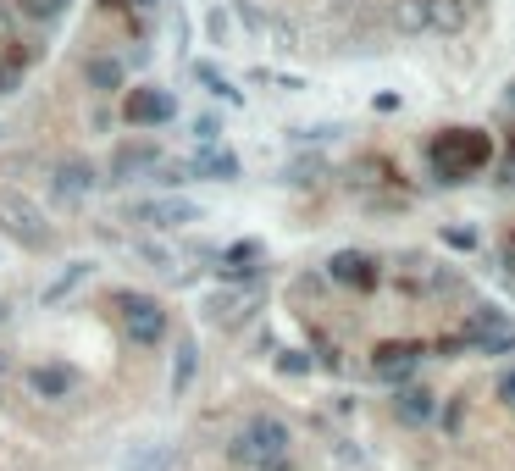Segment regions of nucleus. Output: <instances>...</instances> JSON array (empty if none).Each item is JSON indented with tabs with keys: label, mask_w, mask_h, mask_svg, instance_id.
<instances>
[{
	"label": "nucleus",
	"mask_w": 515,
	"mask_h": 471,
	"mask_svg": "<svg viewBox=\"0 0 515 471\" xmlns=\"http://www.w3.org/2000/svg\"><path fill=\"white\" fill-rule=\"evenodd\" d=\"M416 361H421V344H383L372 372L383 377V383H405V377L416 372Z\"/></svg>",
	"instance_id": "9b49d317"
},
{
	"label": "nucleus",
	"mask_w": 515,
	"mask_h": 471,
	"mask_svg": "<svg viewBox=\"0 0 515 471\" xmlns=\"http://www.w3.org/2000/svg\"><path fill=\"white\" fill-rule=\"evenodd\" d=\"M0 322H6V300H0Z\"/></svg>",
	"instance_id": "c756f323"
},
{
	"label": "nucleus",
	"mask_w": 515,
	"mask_h": 471,
	"mask_svg": "<svg viewBox=\"0 0 515 471\" xmlns=\"http://www.w3.org/2000/svg\"><path fill=\"white\" fill-rule=\"evenodd\" d=\"M156 167H161V150L144 145V139L117 145V161H111V172H117V178H139V172H156Z\"/></svg>",
	"instance_id": "ddd939ff"
},
{
	"label": "nucleus",
	"mask_w": 515,
	"mask_h": 471,
	"mask_svg": "<svg viewBox=\"0 0 515 471\" xmlns=\"http://www.w3.org/2000/svg\"><path fill=\"white\" fill-rule=\"evenodd\" d=\"M499 399H504V405H510V411H515V366H510V372L499 377Z\"/></svg>",
	"instance_id": "bb28decb"
},
{
	"label": "nucleus",
	"mask_w": 515,
	"mask_h": 471,
	"mask_svg": "<svg viewBox=\"0 0 515 471\" xmlns=\"http://www.w3.org/2000/svg\"><path fill=\"white\" fill-rule=\"evenodd\" d=\"M250 261H261V244H233V250L222 255V272H228V278H244Z\"/></svg>",
	"instance_id": "4be33fe9"
},
{
	"label": "nucleus",
	"mask_w": 515,
	"mask_h": 471,
	"mask_svg": "<svg viewBox=\"0 0 515 471\" xmlns=\"http://www.w3.org/2000/svg\"><path fill=\"white\" fill-rule=\"evenodd\" d=\"M482 161H488V139L471 133V128H455V133H444V139L432 145V172H438L444 183H466Z\"/></svg>",
	"instance_id": "f257e3e1"
},
{
	"label": "nucleus",
	"mask_w": 515,
	"mask_h": 471,
	"mask_svg": "<svg viewBox=\"0 0 515 471\" xmlns=\"http://www.w3.org/2000/svg\"><path fill=\"white\" fill-rule=\"evenodd\" d=\"M17 6H23V17H56L67 0H17Z\"/></svg>",
	"instance_id": "393cba45"
},
{
	"label": "nucleus",
	"mask_w": 515,
	"mask_h": 471,
	"mask_svg": "<svg viewBox=\"0 0 515 471\" xmlns=\"http://www.w3.org/2000/svg\"><path fill=\"white\" fill-rule=\"evenodd\" d=\"M327 278L344 283V289H372V283H377V261L366 250H338L333 261H327Z\"/></svg>",
	"instance_id": "1a4fd4ad"
},
{
	"label": "nucleus",
	"mask_w": 515,
	"mask_h": 471,
	"mask_svg": "<svg viewBox=\"0 0 515 471\" xmlns=\"http://www.w3.org/2000/svg\"><path fill=\"white\" fill-rule=\"evenodd\" d=\"M277 366H283L288 377H305V372H311V355H305V350H288V355H283V361H277Z\"/></svg>",
	"instance_id": "a878e982"
},
{
	"label": "nucleus",
	"mask_w": 515,
	"mask_h": 471,
	"mask_svg": "<svg viewBox=\"0 0 515 471\" xmlns=\"http://www.w3.org/2000/svg\"><path fill=\"white\" fill-rule=\"evenodd\" d=\"M128 217L144 222V228H189V222H200L205 211L194 206V200H183V194H156V200H133Z\"/></svg>",
	"instance_id": "20e7f679"
},
{
	"label": "nucleus",
	"mask_w": 515,
	"mask_h": 471,
	"mask_svg": "<svg viewBox=\"0 0 515 471\" xmlns=\"http://www.w3.org/2000/svg\"><path fill=\"white\" fill-rule=\"evenodd\" d=\"M471 23V0H427V34H460Z\"/></svg>",
	"instance_id": "f8f14e48"
},
{
	"label": "nucleus",
	"mask_w": 515,
	"mask_h": 471,
	"mask_svg": "<svg viewBox=\"0 0 515 471\" xmlns=\"http://www.w3.org/2000/svg\"><path fill=\"white\" fill-rule=\"evenodd\" d=\"M84 84L95 89V95H117V89H122V61L89 56V61H84Z\"/></svg>",
	"instance_id": "dca6fc26"
},
{
	"label": "nucleus",
	"mask_w": 515,
	"mask_h": 471,
	"mask_svg": "<svg viewBox=\"0 0 515 471\" xmlns=\"http://www.w3.org/2000/svg\"><path fill=\"white\" fill-rule=\"evenodd\" d=\"M28 388H34L39 399H67L72 388H78V372H72L67 361H45V366L28 372Z\"/></svg>",
	"instance_id": "9d476101"
},
{
	"label": "nucleus",
	"mask_w": 515,
	"mask_h": 471,
	"mask_svg": "<svg viewBox=\"0 0 515 471\" xmlns=\"http://www.w3.org/2000/svg\"><path fill=\"white\" fill-rule=\"evenodd\" d=\"M23 84V61H0V95H17Z\"/></svg>",
	"instance_id": "b1692460"
},
{
	"label": "nucleus",
	"mask_w": 515,
	"mask_h": 471,
	"mask_svg": "<svg viewBox=\"0 0 515 471\" xmlns=\"http://www.w3.org/2000/svg\"><path fill=\"white\" fill-rule=\"evenodd\" d=\"M466 344H477L482 355H510L515 350V322H504V311H477L466 322Z\"/></svg>",
	"instance_id": "423d86ee"
},
{
	"label": "nucleus",
	"mask_w": 515,
	"mask_h": 471,
	"mask_svg": "<svg viewBox=\"0 0 515 471\" xmlns=\"http://www.w3.org/2000/svg\"><path fill=\"white\" fill-rule=\"evenodd\" d=\"M122 471H167V449L161 444H133L128 460H122Z\"/></svg>",
	"instance_id": "aec40b11"
},
{
	"label": "nucleus",
	"mask_w": 515,
	"mask_h": 471,
	"mask_svg": "<svg viewBox=\"0 0 515 471\" xmlns=\"http://www.w3.org/2000/svg\"><path fill=\"white\" fill-rule=\"evenodd\" d=\"M255 305H261V283H239V289H216L211 300H205V322L222 327V333H233V327H244L255 316Z\"/></svg>",
	"instance_id": "7ed1b4c3"
},
{
	"label": "nucleus",
	"mask_w": 515,
	"mask_h": 471,
	"mask_svg": "<svg viewBox=\"0 0 515 471\" xmlns=\"http://www.w3.org/2000/svg\"><path fill=\"white\" fill-rule=\"evenodd\" d=\"M122 327H128L133 344H161L167 311H161V300H150V294H128V300H122Z\"/></svg>",
	"instance_id": "39448f33"
},
{
	"label": "nucleus",
	"mask_w": 515,
	"mask_h": 471,
	"mask_svg": "<svg viewBox=\"0 0 515 471\" xmlns=\"http://www.w3.org/2000/svg\"><path fill=\"white\" fill-rule=\"evenodd\" d=\"M194 78H200V84H205V89H211V95H222V100H228V106H239V100H244V95H239V89H233V84H228V78L216 73L211 61H194Z\"/></svg>",
	"instance_id": "412c9836"
},
{
	"label": "nucleus",
	"mask_w": 515,
	"mask_h": 471,
	"mask_svg": "<svg viewBox=\"0 0 515 471\" xmlns=\"http://www.w3.org/2000/svg\"><path fill=\"white\" fill-rule=\"evenodd\" d=\"M95 167L89 161H78V156H67V161H56L50 167V189H56V200H67V206H78V200H89L95 194Z\"/></svg>",
	"instance_id": "6e6552de"
},
{
	"label": "nucleus",
	"mask_w": 515,
	"mask_h": 471,
	"mask_svg": "<svg viewBox=\"0 0 515 471\" xmlns=\"http://www.w3.org/2000/svg\"><path fill=\"white\" fill-rule=\"evenodd\" d=\"M133 6H144V12H150V6H161V0H133Z\"/></svg>",
	"instance_id": "c85d7f7f"
},
{
	"label": "nucleus",
	"mask_w": 515,
	"mask_h": 471,
	"mask_svg": "<svg viewBox=\"0 0 515 471\" xmlns=\"http://www.w3.org/2000/svg\"><path fill=\"white\" fill-rule=\"evenodd\" d=\"M194 172H205L211 183H239V156H233V150H205V156L194 161Z\"/></svg>",
	"instance_id": "f3484780"
},
{
	"label": "nucleus",
	"mask_w": 515,
	"mask_h": 471,
	"mask_svg": "<svg viewBox=\"0 0 515 471\" xmlns=\"http://www.w3.org/2000/svg\"><path fill=\"white\" fill-rule=\"evenodd\" d=\"M122 111H128V122H133V128H161V122H172V117H178V100H172L167 89H128Z\"/></svg>",
	"instance_id": "0eeeda50"
},
{
	"label": "nucleus",
	"mask_w": 515,
	"mask_h": 471,
	"mask_svg": "<svg viewBox=\"0 0 515 471\" xmlns=\"http://www.w3.org/2000/svg\"><path fill=\"white\" fill-rule=\"evenodd\" d=\"M432 411H438V405H432V394H427V388H399V394H394V416H399L405 427L432 422Z\"/></svg>",
	"instance_id": "2eb2a0df"
},
{
	"label": "nucleus",
	"mask_w": 515,
	"mask_h": 471,
	"mask_svg": "<svg viewBox=\"0 0 515 471\" xmlns=\"http://www.w3.org/2000/svg\"><path fill=\"white\" fill-rule=\"evenodd\" d=\"M133 255H139V261H150L156 272H178V255L161 250V244H150V239H133Z\"/></svg>",
	"instance_id": "5701e85b"
},
{
	"label": "nucleus",
	"mask_w": 515,
	"mask_h": 471,
	"mask_svg": "<svg viewBox=\"0 0 515 471\" xmlns=\"http://www.w3.org/2000/svg\"><path fill=\"white\" fill-rule=\"evenodd\" d=\"M0 233H6V239H17L23 250H45V244H50V228H45V211H39L34 194L0 189Z\"/></svg>",
	"instance_id": "f03ea898"
},
{
	"label": "nucleus",
	"mask_w": 515,
	"mask_h": 471,
	"mask_svg": "<svg viewBox=\"0 0 515 471\" xmlns=\"http://www.w3.org/2000/svg\"><path fill=\"white\" fill-rule=\"evenodd\" d=\"M194 133H200V145H216V139H222V133H216V122H211V117H200V122H194Z\"/></svg>",
	"instance_id": "cd10ccee"
},
{
	"label": "nucleus",
	"mask_w": 515,
	"mask_h": 471,
	"mask_svg": "<svg viewBox=\"0 0 515 471\" xmlns=\"http://www.w3.org/2000/svg\"><path fill=\"white\" fill-rule=\"evenodd\" d=\"M194 366H200V350H194V339H183L178 344V361H172V394H189Z\"/></svg>",
	"instance_id": "a211bd4d"
},
{
	"label": "nucleus",
	"mask_w": 515,
	"mask_h": 471,
	"mask_svg": "<svg viewBox=\"0 0 515 471\" xmlns=\"http://www.w3.org/2000/svg\"><path fill=\"white\" fill-rule=\"evenodd\" d=\"M394 28H399V34H410V39L427 34V0H399V6H394Z\"/></svg>",
	"instance_id": "6ab92c4d"
},
{
	"label": "nucleus",
	"mask_w": 515,
	"mask_h": 471,
	"mask_svg": "<svg viewBox=\"0 0 515 471\" xmlns=\"http://www.w3.org/2000/svg\"><path fill=\"white\" fill-rule=\"evenodd\" d=\"M89 272H95V261H67V266L56 272V278H50L45 289H39V300H45V305H61L72 289H78V283H89Z\"/></svg>",
	"instance_id": "4468645a"
}]
</instances>
